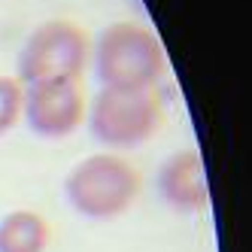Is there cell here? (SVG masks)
Here are the masks:
<instances>
[{
	"label": "cell",
	"instance_id": "6da1fadb",
	"mask_svg": "<svg viewBox=\"0 0 252 252\" xmlns=\"http://www.w3.org/2000/svg\"><path fill=\"white\" fill-rule=\"evenodd\" d=\"M167 73L161 40L137 22H113L94 43V79L116 92H149Z\"/></svg>",
	"mask_w": 252,
	"mask_h": 252
},
{
	"label": "cell",
	"instance_id": "7a4b0ae2",
	"mask_svg": "<svg viewBox=\"0 0 252 252\" xmlns=\"http://www.w3.org/2000/svg\"><path fill=\"white\" fill-rule=\"evenodd\" d=\"M67 204L79 216L110 222L128 213L140 194V173L131 161L116 152H97L82 158L64 179Z\"/></svg>",
	"mask_w": 252,
	"mask_h": 252
},
{
	"label": "cell",
	"instance_id": "3957f363",
	"mask_svg": "<svg viewBox=\"0 0 252 252\" xmlns=\"http://www.w3.org/2000/svg\"><path fill=\"white\" fill-rule=\"evenodd\" d=\"M92 137L106 149H137L152 140L164 122L161 100L152 92H116L100 88L92 106L85 110Z\"/></svg>",
	"mask_w": 252,
	"mask_h": 252
},
{
	"label": "cell",
	"instance_id": "277c9868",
	"mask_svg": "<svg viewBox=\"0 0 252 252\" xmlns=\"http://www.w3.org/2000/svg\"><path fill=\"white\" fill-rule=\"evenodd\" d=\"M88 33L67 22V19H49L37 25L19 52V79L22 85L31 82H52V79H67L79 82L88 64Z\"/></svg>",
	"mask_w": 252,
	"mask_h": 252
},
{
	"label": "cell",
	"instance_id": "5b68a950",
	"mask_svg": "<svg viewBox=\"0 0 252 252\" xmlns=\"http://www.w3.org/2000/svg\"><path fill=\"white\" fill-rule=\"evenodd\" d=\"M22 119L33 134L46 140L70 137L85 122V97L79 82L52 79V82H31L25 85L22 97Z\"/></svg>",
	"mask_w": 252,
	"mask_h": 252
},
{
	"label": "cell",
	"instance_id": "8992f818",
	"mask_svg": "<svg viewBox=\"0 0 252 252\" xmlns=\"http://www.w3.org/2000/svg\"><path fill=\"white\" fill-rule=\"evenodd\" d=\"M158 191L164 204L176 213H204L210 207V186L204 155L197 149H179L164 158L158 170Z\"/></svg>",
	"mask_w": 252,
	"mask_h": 252
},
{
	"label": "cell",
	"instance_id": "52a82bcc",
	"mask_svg": "<svg viewBox=\"0 0 252 252\" xmlns=\"http://www.w3.org/2000/svg\"><path fill=\"white\" fill-rule=\"evenodd\" d=\"M49 222L33 210H12L0 219V252H46Z\"/></svg>",
	"mask_w": 252,
	"mask_h": 252
},
{
	"label": "cell",
	"instance_id": "ba28073f",
	"mask_svg": "<svg viewBox=\"0 0 252 252\" xmlns=\"http://www.w3.org/2000/svg\"><path fill=\"white\" fill-rule=\"evenodd\" d=\"M22 97L25 85L15 76H0V137L9 134L22 122Z\"/></svg>",
	"mask_w": 252,
	"mask_h": 252
}]
</instances>
